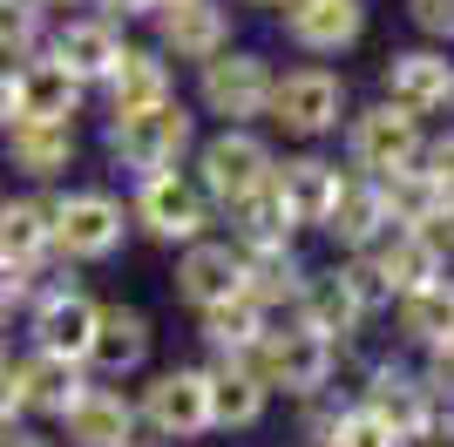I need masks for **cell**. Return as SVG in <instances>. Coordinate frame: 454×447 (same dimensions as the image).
<instances>
[{
	"instance_id": "29",
	"label": "cell",
	"mask_w": 454,
	"mask_h": 447,
	"mask_svg": "<svg viewBox=\"0 0 454 447\" xmlns=\"http://www.w3.org/2000/svg\"><path fill=\"white\" fill-rule=\"evenodd\" d=\"M299 292H305L299 251H258V258H245V298L265 312V325H278V312H299Z\"/></svg>"
},
{
	"instance_id": "1",
	"label": "cell",
	"mask_w": 454,
	"mask_h": 447,
	"mask_svg": "<svg viewBox=\"0 0 454 447\" xmlns=\"http://www.w3.org/2000/svg\"><path fill=\"white\" fill-rule=\"evenodd\" d=\"M102 156H109L129 184L163 176V169H184L190 156H197V109L176 95V102L143 109V115H109V129H102Z\"/></svg>"
},
{
	"instance_id": "24",
	"label": "cell",
	"mask_w": 454,
	"mask_h": 447,
	"mask_svg": "<svg viewBox=\"0 0 454 447\" xmlns=\"http://www.w3.org/2000/svg\"><path fill=\"white\" fill-rule=\"evenodd\" d=\"M204 372H210V434H251L265 420L271 393L245 359H204Z\"/></svg>"
},
{
	"instance_id": "47",
	"label": "cell",
	"mask_w": 454,
	"mask_h": 447,
	"mask_svg": "<svg viewBox=\"0 0 454 447\" xmlns=\"http://www.w3.org/2000/svg\"><path fill=\"white\" fill-rule=\"evenodd\" d=\"M434 238H448V251H454V197H448V210H441V224H434Z\"/></svg>"
},
{
	"instance_id": "18",
	"label": "cell",
	"mask_w": 454,
	"mask_h": 447,
	"mask_svg": "<svg viewBox=\"0 0 454 447\" xmlns=\"http://www.w3.org/2000/svg\"><path fill=\"white\" fill-rule=\"evenodd\" d=\"M353 407H366L373 420H387V427L400 434V447L414 441L427 420H434V393H427V380L420 372H407V366H366V387H360V400Z\"/></svg>"
},
{
	"instance_id": "50",
	"label": "cell",
	"mask_w": 454,
	"mask_h": 447,
	"mask_svg": "<svg viewBox=\"0 0 454 447\" xmlns=\"http://www.w3.org/2000/svg\"><path fill=\"white\" fill-rule=\"evenodd\" d=\"M136 447H163V441H150V434H143V441H136Z\"/></svg>"
},
{
	"instance_id": "3",
	"label": "cell",
	"mask_w": 454,
	"mask_h": 447,
	"mask_svg": "<svg viewBox=\"0 0 454 447\" xmlns=\"http://www.w3.org/2000/svg\"><path fill=\"white\" fill-rule=\"evenodd\" d=\"M210 197L197 190L190 169H163V176H143L129 184V231H143L150 244H170V251H190V244L210 238Z\"/></svg>"
},
{
	"instance_id": "17",
	"label": "cell",
	"mask_w": 454,
	"mask_h": 447,
	"mask_svg": "<svg viewBox=\"0 0 454 447\" xmlns=\"http://www.w3.org/2000/svg\"><path fill=\"white\" fill-rule=\"evenodd\" d=\"M278 27L299 55H346L366 35V0H285Z\"/></svg>"
},
{
	"instance_id": "15",
	"label": "cell",
	"mask_w": 454,
	"mask_h": 447,
	"mask_svg": "<svg viewBox=\"0 0 454 447\" xmlns=\"http://www.w3.org/2000/svg\"><path fill=\"white\" fill-rule=\"evenodd\" d=\"M271 190H278L292 231H325V217H333V204H340V190H346V169L305 149V156H285L271 169Z\"/></svg>"
},
{
	"instance_id": "32",
	"label": "cell",
	"mask_w": 454,
	"mask_h": 447,
	"mask_svg": "<svg viewBox=\"0 0 454 447\" xmlns=\"http://www.w3.org/2000/svg\"><path fill=\"white\" fill-rule=\"evenodd\" d=\"M400 312V339L407 346H427V353H448L454 346V285L441 278L434 292H414V298H394Z\"/></svg>"
},
{
	"instance_id": "16",
	"label": "cell",
	"mask_w": 454,
	"mask_h": 447,
	"mask_svg": "<svg viewBox=\"0 0 454 447\" xmlns=\"http://www.w3.org/2000/svg\"><path fill=\"white\" fill-rule=\"evenodd\" d=\"M55 441H68V447H136L143 441V420H136V393H122V387H102L95 380L89 393H82L75 407L55 420Z\"/></svg>"
},
{
	"instance_id": "4",
	"label": "cell",
	"mask_w": 454,
	"mask_h": 447,
	"mask_svg": "<svg viewBox=\"0 0 454 447\" xmlns=\"http://www.w3.org/2000/svg\"><path fill=\"white\" fill-rule=\"evenodd\" d=\"M136 420L163 447H190L210 434V372L204 366H150L136 387Z\"/></svg>"
},
{
	"instance_id": "48",
	"label": "cell",
	"mask_w": 454,
	"mask_h": 447,
	"mask_svg": "<svg viewBox=\"0 0 454 447\" xmlns=\"http://www.w3.org/2000/svg\"><path fill=\"white\" fill-rule=\"evenodd\" d=\"M245 7H285V0H245Z\"/></svg>"
},
{
	"instance_id": "49",
	"label": "cell",
	"mask_w": 454,
	"mask_h": 447,
	"mask_svg": "<svg viewBox=\"0 0 454 447\" xmlns=\"http://www.w3.org/2000/svg\"><path fill=\"white\" fill-rule=\"evenodd\" d=\"M0 366H7V333H0Z\"/></svg>"
},
{
	"instance_id": "21",
	"label": "cell",
	"mask_w": 454,
	"mask_h": 447,
	"mask_svg": "<svg viewBox=\"0 0 454 447\" xmlns=\"http://www.w3.org/2000/svg\"><path fill=\"white\" fill-rule=\"evenodd\" d=\"M366 258H373V271L387 278V292H394V298L434 292L441 271H448V251H441V238H427V231H387Z\"/></svg>"
},
{
	"instance_id": "41",
	"label": "cell",
	"mask_w": 454,
	"mask_h": 447,
	"mask_svg": "<svg viewBox=\"0 0 454 447\" xmlns=\"http://www.w3.org/2000/svg\"><path fill=\"white\" fill-rule=\"evenodd\" d=\"M420 169H427V176H434V184H441V190H448V197H454V129L427 143V156H420Z\"/></svg>"
},
{
	"instance_id": "28",
	"label": "cell",
	"mask_w": 454,
	"mask_h": 447,
	"mask_svg": "<svg viewBox=\"0 0 454 447\" xmlns=\"http://www.w3.org/2000/svg\"><path fill=\"white\" fill-rule=\"evenodd\" d=\"M217 224H231V244L245 251V258H258V251H292V217H285L278 190H251V197H238L231 210H217Z\"/></svg>"
},
{
	"instance_id": "27",
	"label": "cell",
	"mask_w": 454,
	"mask_h": 447,
	"mask_svg": "<svg viewBox=\"0 0 454 447\" xmlns=\"http://www.w3.org/2000/svg\"><path fill=\"white\" fill-rule=\"evenodd\" d=\"M387 231H394V224H387V204H380V184H366V176L346 169V190H340V204H333V217H325V238L340 244L346 258H360Z\"/></svg>"
},
{
	"instance_id": "38",
	"label": "cell",
	"mask_w": 454,
	"mask_h": 447,
	"mask_svg": "<svg viewBox=\"0 0 454 447\" xmlns=\"http://www.w3.org/2000/svg\"><path fill=\"white\" fill-rule=\"evenodd\" d=\"M407 14H414V27H420V35H434V41H454V0H414Z\"/></svg>"
},
{
	"instance_id": "19",
	"label": "cell",
	"mask_w": 454,
	"mask_h": 447,
	"mask_svg": "<svg viewBox=\"0 0 454 447\" xmlns=\"http://www.w3.org/2000/svg\"><path fill=\"white\" fill-rule=\"evenodd\" d=\"M102 109L109 115H143V109H163V102H176V68L163 55H156L150 41H129V55L115 61V74L102 82Z\"/></svg>"
},
{
	"instance_id": "45",
	"label": "cell",
	"mask_w": 454,
	"mask_h": 447,
	"mask_svg": "<svg viewBox=\"0 0 454 447\" xmlns=\"http://www.w3.org/2000/svg\"><path fill=\"white\" fill-rule=\"evenodd\" d=\"M407 447H454V413H434V420H427Z\"/></svg>"
},
{
	"instance_id": "37",
	"label": "cell",
	"mask_w": 454,
	"mask_h": 447,
	"mask_svg": "<svg viewBox=\"0 0 454 447\" xmlns=\"http://www.w3.org/2000/svg\"><path fill=\"white\" fill-rule=\"evenodd\" d=\"M27 278H35V271H14V264H0V333H7V325L27 312Z\"/></svg>"
},
{
	"instance_id": "6",
	"label": "cell",
	"mask_w": 454,
	"mask_h": 447,
	"mask_svg": "<svg viewBox=\"0 0 454 447\" xmlns=\"http://www.w3.org/2000/svg\"><path fill=\"white\" fill-rule=\"evenodd\" d=\"M271 82L278 68L258 48H224L217 61L197 68V115H217L224 129H251L271 109Z\"/></svg>"
},
{
	"instance_id": "26",
	"label": "cell",
	"mask_w": 454,
	"mask_h": 447,
	"mask_svg": "<svg viewBox=\"0 0 454 447\" xmlns=\"http://www.w3.org/2000/svg\"><path fill=\"white\" fill-rule=\"evenodd\" d=\"M14 372H20V400H27V413H41V420H61V413L95 387L82 359H55V353H20Z\"/></svg>"
},
{
	"instance_id": "14",
	"label": "cell",
	"mask_w": 454,
	"mask_h": 447,
	"mask_svg": "<svg viewBox=\"0 0 454 447\" xmlns=\"http://www.w3.org/2000/svg\"><path fill=\"white\" fill-rule=\"evenodd\" d=\"M0 156H7V169H14L20 184L61 190L68 169L82 163V136H75V122H14V129L0 136Z\"/></svg>"
},
{
	"instance_id": "8",
	"label": "cell",
	"mask_w": 454,
	"mask_h": 447,
	"mask_svg": "<svg viewBox=\"0 0 454 447\" xmlns=\"http://www.w3.org/2000/svg\"><path fill=\"white\" fill-rule=\"evenodd\" d=\"M346 115V82L325 61H305V68H285L278 82H271V109L265 122L285 136H299V143H319V136L340 129Z\"/></svg>"
},
{
	"instance_id": "35",
	"label": "cell",
	"mask_w": 454,
	"mask_h": 447,
	"mask_svg": "<svg viewBox=\"0 0 454 447\" xmlns=\"http://www.w3.org/2000/svg\"><path fill=\"white\" fill-rule=\"evenodd\" d=\"M340 278H346V292L360 298L366 318H373L380 305H394V292H387V278L373 271V258H366V251H360V258H340Z\"/></svg>"
},
{
	"instance_id": "9",
	"label": "cell",
	"mask_w": 454,
	"mask_h": 447,
	"mask_svg": "<svg viewBox=\"0 0 454 447\" xmlns=\"http://www.w3.org/2000/svg\"><path fill=\"white\" fill-rule=\"evenodd\" d=\"M231 27H238L231 0H163V7L150 14V48L170 61V68L176 61L204 68V61H217L224 48H238Z\"/></svg>"
},
{
	"instance_id": "42",
	"label": "cell",
	"mask_w": 454,
	"mask_h": 447,
	"mask_svg": "<svg viewBox=\"0 0 454 447\" xmlns=\"http://www.w3.org/2000/svg\"><path fill=\"white\" fill-rule=\"evenodd\" d=\"M420 380H427V393H434V407H448V413H454V346L427 359V372H420Z\"/></svg>"
},
{
	"instance_id": "40",
	"label": "cell",
	"mask_w": 454,
	"mask_h": 447,
	"mask_svg": "<svg viewBox=\"0 0 454 447\" xmlns=\"http://www.w3.org/2000/svg\"><path fill=\"white\" fill-rule=\"evenodd\" d=\"M27 420V400H20V372H14V359L0 366V434L7 427H20Z\"/></svg>"
},
{
	"instance_id": "36",
	"label": "cell",
	"mask_w": 454,
	"mask_h": 447,
	"mask_svg": "<svg viewBox=\"0 0 454 447\" xmlns=\"http://www.w3.org/2000/svg\"><path fill=\"white\" fill-rule=\"evenodd\" d=\"M333 447H400V434L387 427V420H373L366 407H346L340 434H333Z\"/></svg>"
},
{
	"instance_id": "10",
	"label": "cell",
	"mask_w": 454,
	"mask_h": 447,
	"mask_svg": "<svg viewBox=\"0 0 454 447\" xmlns=\"http://www.w3.org/2000/svg\"><path fill=\"white\" fill-rule=\"evenodd\" d=\"M420 156H427V136H420V122L407 109H394V102H373V109H360L346 122V163H353V176H366V184L394 176V169H414Z\"/></svg>"
},
{
	"instance_id": "22",
	"label": "cell",
	"mask_w": 454,
	"mask_h": 447,
	"mask_svg": "<svg viewBox=\"0 0 454 447\" xmlns=\"http://www.w3.org/2000/svg\"><path fill=\"white\" fill-rule=\"evenodd\" d=\"M0 264H14V271H41V264H55L48 190H7V197H0Z\"/></svg>"
},
{
	"instance_id": "11",
	"label": "cell",
	"mask_w": 454,
	"mask_h": 447,
	"mask_svg": "<svg viewBox=\"0 0 454 447\" xmlns=\"http://www.w3.org/2000/svg\"><path fill=\"white\" fill-rule=\"evenodd\" d=\"M156 359V318L143 305H122V298H102V318H95V339H89V380L102 387H122L136 372H150Z\"/></svg>"
},
{
	"instance_id": "5",
	"label": "cell",
	"mask_w": 454,
	"mask_h": 447,
	"mask_svg": "<svg viewBox=\"0 0 454 447\" xmlns=\"http://www.w3.org/2000/svg\"><path fill=\"white\" fill-rule=\"evenodd\" d=\"M271 169H278V149L258 129H210V136H197V156H190V176L210 197V210H231L238 197L265 190Z\"/></svg>"
},
{
	"instance_id": "2",
	"label": "cell",
	"mask_w": 454,
	"mask_h": 447,
	"mask_svg": "<svg viewBox=\"0 0 454 447\" xmlns=\"http://www.w3.org/2000/svg\"><path fill=\"white\" fill-rule=\"evenodd\" d=\"M48 231L61 264H109L129 244V204L102 184H61L48 190Z\"/></svg>"
},
{
	"instance_id": "44",
	"label": "cell",
	"mask_w": 454,
	"mask_h": 447,
	"mask_svg": "<svg viewBox=\"0 0 454 447\" xmlns=\"http://www.w3.org/2000/svg\"><path fill=\"white\" fill-rule=\"evenodd\" d=\"M20 122V89H14V68H0V136Z\"/></svg>"
},
{
	"instance_id": "20",
	"label": "cell",
	"mask_w": 454,
	"mask_h": 447,
	"mask_svg": "<svg viewBox=\"0 0 454 447\" xmlns=\"http://www.w3.org/2000/svg\"><path fill=\"white\" fill-rule=\"evenodd\" d=\"M380 82H387V102H394V109H407L414 122L454 102V61H448V55H434V48H407V55H387Z\"/></svg>"
},
{
	"instance_id": "12",
	"label": "cell",
	"mask_w": 454,
	"mask_h": 447,
	"mask_svg": "<svg viewBox=\"0 0 454 447\" xmlns=\"http://www.w3.org/2000/svg\"><path fill=\"white\" fill-rule=\"evenodd\" d=\"M41 55L61 61V68H68L82 89L95 95V89L115 74V61L129 55V27H115V20H102V14H89V7H82V14H61L55 27H48V48H41Z\"/></svg>"
},
{
	"instance_id": "43",
	"label": "cell",
	"mask_w": 454,
	"mask_h": 447,
	"mask_svg": "<svg viewBox=\"0 0 454 447\" xmlns=\"http://www.w3.org/2000/svg\"><path fill=\"white\" fill-rule=\"evenodd\" d=\"M0 447H61L48 427H35V420H20V427H7L0 434Z\"/></svg>"
},
{
	"instance_id": "33",
	"label": "cell",
	"mask_w": 454,
	"mask_h": 447,
	"mask_svg": "<svg viewBox=\"0 0 454 447\" xmlns=\"http://www.w3.org/2000/svg\"><path fill=\"white\" fill-rule=\"evenodd\" d=\"M48 27L55 20L41 14L35 0H0V68H20L48 48Z\"/></svg>"
},
{
	"instance_id": "13",
	"label": "cell",
	"mask_w": 454,
	"mask_h": 447,
	"mask_svg": "<svg viewBox=\"0 0 454 447\" xmlns=\"http://www.w3.org/2000/svg\"><path fill=\"white\" fill-rule=\"evenodd\" d=\"M170 292H176V305H190V312H210V305L245 298V251L231 238H204V244H190V251H176Z\"/></svg>"
},
{
	"instance_id": "7",
	"label": "cell",
	"mask_w": 454,
	"mask_h": 447,
	"mask_svg": "<svg viewBox=\"0 0 454 447\" xmlns=\"http://www.w3.org/2000/svg\"><path fill=\"white\" fill-rule=\"evenodd\" d=\"M245 366L265 380V393L312 400V393L333 387V372H340V346H325L319 333H305L299 318H292V325H271V333L258 339V353H251Z\"/></svg>"
},
{
	"instance_id": "31",
	"label": "cell",
	"mask_w": 454,
	"mask_h": 447,
	"mask_svg": "<svg viewBox=\"0 0 454 447\" xmlns=\"http://www.w3.org/2000/svg\"><path fill=\"white\" fill-rule=\"evenodd\" d=\"M265 333H271V325H265V312H258L251 298H231V305L197 312V346H204L210 359H251Z\"/></svg>"
},
{
	"instance_id": "23",
	"label": "cell",
	"mask_w": 454,
	"mask_h": 447,
	"mask_svg": "<svg viewBox=\"0 0 454 447\" xmlns=\"http://www.w3.org/2000/svg\"><path fill=\"white\" fill-rule=\"evenodd\" d=\"M305 325V333H319L325 346H353V333L366 325V312H360V298L346 292V278H340V264H325V271H305V292H299V312H292Z\"/></svg>"
},
{
	"instance_id": "34",
	"label": "cell",
	"mask_w": 454,
	"mask_h": 447,
	"mask_svg": "<svg viewBox=\"0 0 454 447\" xmlns=\"http://www.w3.org/2000/svg\"><path fill=\"white\" fill-rule=\"evenodd\" d=\"M299 434L305 441H319V447H333V434H340V420H346V407H353V400H346L340 387H325V393H312V400H299Z\"/></svg>"
},
{
	"instance_id": "39",
	"label": "cell",
	"mask_w": 454,
	"mask_h": 447,
	"mask_svg": "<svg viewBox=\"0 0 454 447\" xmlns=\"http://www.w3.org/2000/svg\"><path fill=\"white\" fill-rule=\"evenodd\" d=\"M163 0H89V14H102V20H115V27H136V20H150Z\"/></svg>"
},
{
	"instance_id": "25",
	"label": "cell",
	"mask_w": 454,
	"mask_h": 447,
	"mask_svg": "<svg viewBox=\"0 0 454 447\" xmlns=\"http://www.w3.org/2000/svg\"><path fill=\"white\" fill-rule=\"evenodd\" d=\"M14 89H20V122H75V115L89 109V89H82L61 61H48V55L20 61Z\"/></svg>"
},
{
	"instance_id": "30",
	"label": "cell",
	"mask_w": 454,
	"mask_h": 447,
	"mask_svg": "<svg viewBox=\"0 0 454 447\" xmlns=\"http://www.w3.org/2000/svg\"><path fill=\"white\" fill-rule=\"evenodd\" d=\"M380 204H387V224H394V231H427V238H434L441 210H448V190L414 163V169L380 176Z\"/></svg>"
},
{
	"instance_id": "46",
	"label": "cell",
	"mask_w": 454,
	"mask_h": 447,
	"mask_svg": "<svg viewBox=\"0 0 454 447\" xmlns=\"http://www.w3.org/2000/svg\"><path fill=\"white\" fill-rule=\"evenodd\" d=\"M35 7H41L48 20H61V14H75V7H89V0H35Z\"/></svg>"
}]
</instances>
